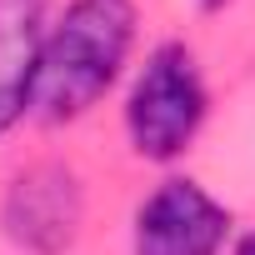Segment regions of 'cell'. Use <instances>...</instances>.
Returning a JSON list of instances; mask_svg holds the SVG:
<instances>
[{
	"instance_id": "cell-7",
	"label": "cell",
	"mask_w": 255,
	"mask_h": 255,
	"mask_svg": "<svg viewBox=\"0 0 255 255\" xmlns=\"http://www.w3.org/2000/svg\"><path fill=\"white\" fill-rule=\"evenodd\" d=\"M200 5H205V10H220V5H230V0H200Z\"/></svg>"
},
{
	"instance_id": "cell-1",
	"label": "cell",
	"mask_w": 255,
	"mask_h": 255,
	"mask_svg": "<svg viewBox=\"0 0 255 255\" xmlns=\"http://www.w3.org/2000/svg\"><path fill=\"white\" fill-rule=\"evenodd\" d=\"M135 40V5L130 0H70L40 50L35 75V110L60 125L85 115L120 75Z\"/></svg>"
},
{
	"instance_id": "cell-6",
	"label": "cell",
	"mask_w": 255,
	"mask_h": 255,
	"mask_svg": "<svg viewBox=\"0 0 255 255\" xmlns=\"http://www.w3.org/2000/svg\"><path fill=\"white\" fill-rule=\"evenodd\" d=\"M235 255H255V235H245V240L235 245Z\"/></svg>"
},
{
	"instance_id": "cell-5",
	"label": "cell",
	"mask_w": 255,
	"mask_h": 255,
	"mask_svg": "<svg viewBox=\"0 0 255 255\" xmlns=\"http://www.w3.org/2000/svg\"><path fill=\"white\" fill-rule=\"evenodd\" d=\"M45 50V0H0V135L35 110V75Z\"/></svg>"
},
{
	"instance_id": "cell-3",
	"label": "cell",
	"mask_w": 255,
	"mask_h": 255,
	"mask_svg": "<svg viewBox=\"0 0 255 255\" xmlns=\"http://www.w3.org/2000/svg\"><path fill=\"white\" fill-rule=\"evenodd\" d=\"M230 210L195 180H165L135 210V255H220Z\"/></svg>"
},
{
	"instance_id": "cell-4",
	"label": "cell",
	"mask_w": 255,
	"mask_h": 255,
	"mask_svg": "<svg viewBox=\"0 0 255 255\" xmlns=\"http://www.w3.org/2000/svg\"><path fill=\"white\" fill-rule=\"evenodd\" d=\"M5 230L35 255H60L80 230V185L65 165H35L5 190Z\"/></svg>"
},
{
	"instance_id": "cell-2",
	"label": "cell",
	"mask_w": 255,
	"mask_h": 255,
	"mask_svg": "<svg viewBox=\"0 0 255 255\" xmlns=\"http://www.w3.org/2000/svg\"><path fill=\"white\" fill-rule=\"evenodd\" d=\"M200 120H205V80L195 55L180 40L155 45L145 55V70L135 75L130 105H125V130H130L135 155L175 160L195 140Z\"/></svg>"
}]
</instances>
